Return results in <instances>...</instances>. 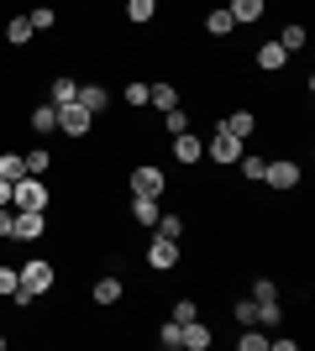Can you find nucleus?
<instances>
[{
    "instance_id": "obj_1",
    "label": "nucleus",
    "mask_w": 315,
    "mask_h": 351,
    "mask_svg": "<svg viewBox=\"0 0 315 351\" xmlns=\"http://www.w3.org/2000/svg\"><path fill=\"white\" fill-rule=\"evenodd\" d=\"M16 273H21V289L11 293V304H21V309H27L37 293H53V283H58V273H53L47 257H32V263H21Z\"/></svg>"
},
{
    "instance_id": "obj_2",
    "label": "nucleus",
    "mask_w": 315,
    "mask_h": 351,
    "mask_svg": "<svg viewBox=\"0 0 315 351\" xmlns=\"http://www.w3.org/2000/svg\"><path fill=\"white\" fill-rule=\"evenodd\" d=\"M47 205H53V184H47V178L21 173L11 184V210H47Z\"/></svg>"
},
{
    "instance_id": "obj_3",
    "label": "nucleus",
    "mask_w": 315,
    "mask_h": 351,
    "mask_svg": "<svg viewBox=\"0 0 315 351\" xmlns=\"http://www.w3.org/2000/svg\"><path fill=\"white\" fill-rule=\"evenodd\" d=\"M300 178H305V168H300L294 158H268V162H263V184H268V189H279V194L300 189Z\"/></svg>"
},
{
    "instance_id": "obj_4",
    "label": "nucleus",
    "mask_w": 315,
    "mask_h": 351,
    "mask_svg": "<svg viewBox=\"0 0 315 351\" xmlns=\"http://www.w3.org/2000/svg\"><path fill=\"white\" fill-rule=\"evenodd\" d=\"M242 152H247V142H242V136H231V132H221V126H215V136L205 142V158L215 162V168H237Z\"/></svg>"
},
{
    "instance_id": "obj_5",
    "label": "nucleus",
    "mask_w": 315,
    "mask_h": 351,
    "mask_svg": "<svg viewBox=\"0 0 315 351\" xmlns=\"http://www.w3.org/2000/svg\"><path fill=\"white\" fill-rule=\"evenodd\" d=\"M132 194L163 199V194H168V173H163V168H152V162H137V168H132Z\"/></svg>"
},
{
    "instance_id": "obj_6",
    "label": "nucleus",
    "mask_w": 315,
    "mask_h": 351,
    "mask_svg": "<svg viewBox=\"0 0 315 351\" xmlns=\"http://www.w3.org/2000/svg\"><path fill=\"white\" fill-rule=\"evenodd\" d=\"M168 152H174V162H184V168H200V162H205V142H200L195 132H174L168 136Z\"/></svg>"
},
{
    "instance_id": "obj_7",
    "label": "nucleus",
    "mask_w": 315,
    "mask_h": 351,
    "mask_svg": "<svg viewBox=\"0 0 315 351\" xmlns=\"http://www.w3.org/2000/svg\"><path fill=\"white\" fill-rule=\"evenodd\" d=\"M43 236H47V215H43V210H16L11 241H43Z\"/></svg>"
},
{
    "instance_id": "obj_8",
    "label": "nucleus",
    "mask_w": 315,
    "mask_h": 351,
    "mask_svg": "<svg viewBox=\"0 0 315 351\" xmlns=\"http://www.w3.org/2000/svg\"><path fill=\"white\" fill-rule=\"evenodd\" d=\"M90 126H95V116L84 110V105H58V132L63 136H90Z\"/></svg>"
},
{
    "instance_id": "obj_9",
    "label": "nucleus",
    "mask_w": 315,
    "mask_h": 351,
    "mask_svg": "<svg viewBox=\"0 0 315 351\" xmlns=\"http://www.w3.org/2000/svg\"><path fill=\"white\" fill-rule=\"evenodd\" d=\"M148 267H152V273H168V267H179V241H168V236H152V241H148Z\"/></svg>"
},
{
    "instance_id": "obj_10",
    "label": "nucleus",
    "mask_w": 315,
    "mask_h": 351,
    "mask_svg": "<svg viewBox=\"0 0 315 351\" xmlns=\"http://www.w3.org/2000/svg\"><path fill=\"white\" fill-rule=\"evenodd\" d=\"M226 11H231V21H237V27H257V21H263V11H268V0H226Z\"/></svg>"
},
{
    "instance_id": "obj_11",
    "label": "nucleus",
    "mask_w": 315,
    "mask_h": 351,
    "mask_svg": "<svg viewBox=\"0 0 315 351\" xmlns=\"http://www.w3.org/2000/svg\"><path fill=\"white\" fill-rule=\"evenodd\" d=\"M27 132H37V136H53L58 132V105H32V116H27Z\"/></svg>"
},
{
    "instance_id": "obj_12",
    "label": "nucleus",
    "mask_w": 315,
    "mask_h": 351,
    "mask_svg": "<svg viewBox=\"0 0 315 351\" xmlns=\"http://www.w3.org/2000/svg\"><path fill=\"white\" fill-rule=\"evenodd\" d=\"M210 336H215V330H210L205 320H189V325H179V351H205V346H210Z\"/></svg>"
},
{
    "instance_id": "obj_13",
    "label": "nucleus",
    "mask_w": 315,
    "mask_h": 351,
    "mask_svg": "<svg viewBox=\"0 0 315 351\" xmlns=\"http://www.w3.org/2000/svg\"><path fill=\"white\" fill-rule=\"evenodd\" d=\"M253 63H257V69H263V73H284V63H289V53H284V47H279V43H257V53H253Z\"/></svg>"
},
{
    "instance_id": "obj_14",
    "label": "nucleus",
    "mask_w": 315,
    "mask_h": 351,
    "mask_svg": "<svg viewBox=\"0 0 315 351\" xmlns=\"http://www.w3.org/2000/svg\"><path fill=\"white\" fill-rule=\"evenodd\" d=\"M121 293H126V289H121V278H116V273H105V278H95L90 299H95L100 309H110V304H121Z\"/></svg>"
},
{
    "instance_id": "obj_15",
    "label": "nucleus",
    "mask_w": 315,
    "mask_h": 351,
    "mask_svg": "<svg viewBox=\"0 0 315 351\" xmlns=\"http://www.w3.org/2000/svg\"><path fill=\"white\" fill-rule=\"evenodd\" d=\"M74 100L84 105L90 116H100L105 105H110V89H105V84H79V95H74Z\"/></svg>"
},
{
    "instance_id": "obj_16",
    "label": "nucleus",
    "mask_w": 315,
    "mask_h": 351,
    "mask_svg": "<svg viewBox=\"0 0 315 351\" xmlns=\"http://www.w3.org/2000/svg\"><path fill=\"white\" fill-rule=\"evenodd\" d=\"M221 132H231V136H242V142H247V136L257 132V116H253V110H231V116L221 121Z\"/></svg>"
},
{
    "instance_id": "obj_17",
    "label": "nucleus",
    "mask_w": 315,
    "mask_h": 351,
    "mask_svg": "<svg viewBox=\"0 0 315 351\" xmlns=\"http://www.w3.org/2000/svg\"><path fill=\"white\" fill-rule=\"evenodd\" d=\"M158 215H163V210H158V199L132 194V220H137V226H158Z\"/></svg>"
},
{
    "instance_id": "obj_18",
    "label": "nucleus",
    "mask_w": 315,
    "mask_h": 351,
    "mask_svg": "<svg viewBox=\"0 0 315 351\" xmlns=\"http://www.w3.org/2000/svg\"><path fill=\"white\" fill-rule=\"evenodd\" d=\"M32 37H37V32H32L27 16H11V21H5V43H11V47H27Z\"/></svg>"
},
{
    "instance_id": "obj_19",
    "label": "nucleus",
    "mask_w": 315,
    "mask_h": 351,
    "mask_svg": "<svg viewBox=\"0 0 315 351\" xmlns=\"http://www.w3.org/2000/svg\"><path fill=\"white\" fill-rule=\"evenodd\" d=\"M273 43L284 47V53H305V43H310V37H305V27H300V21H289V27L279 32V37H273Z\"/></svg>"
},
{
    "instance_id": "obj_20",
    "label": "nucleus",
    "mask_w": 315,
    "mask_h": 351,
    "mask_svg": "<svg viewBox=\"0 0 315 351\" xmlns=\"http://www.w3.org/2000/svg\"><path fill=\"white\" fill-rule=\"evenodd\" d=\"M205 32H210V37H221V43H226V37L237 32V21H231V11H226V5H221V11H210V16H205Z\"/></svg>"
},
{
    "instance_id": "obj_21",
    "label": "nucleus",
    "mask_w": 315,
    "mask_h": 351,
    "mask_svg": "<svg viewBox=\"0 0 315 351\" xmlns=\"http://www.w3.org/2000/svg\"><path fill=\"white\" fill-rule=\"evenodd\" d=\"M152 16H158V0H126V21L132 27H148Z\"/></svg>"
},
{
    "instance_id": "obj_22",
    "label": "nucleus",
    "mask_w": 315,
    "mask_h": 351,
    "mask_svg": "<svg viewBox=\"0 0 315 351\" xmlns=\"http://www.w3.org/2000/svg\"><path fill=\"white\" fill-rule=\"evenodd\" d=\"M168 320H174V325H189V320H200V304L189 299V293H179V299H174V309H168Z\"/></svg>"
},
{
    "instance_id": "obj_23",
    "label": "nucleus",
    "mask_w": 315,
    "mask_h": 351,
    "mask_svg": "<svg viewBox=\"0 0 315 351\" xmlns=\"http://www.w3.org/2000/svg\"><path fill=\"white\" fill-rule=\"evenodd\" d=\"M21 162H27V173L47 178V168H53V152H47V147H32V152H21Z\"/></svg>"
},
{
    "instance_id": "obj_24",
    "label": "nucleus",
    "mask_w": 315,
    "mask_h": 351,
    "mask_svg": "<svg viewBox=\"0 0 315 351\" xmlns=\"http://www.w3.org/2000/svg\"><path fill=\"white\" fill-rule=\"evenodd\" d=\"M148 105H158V110H174V105H179V89H174V84H148Z\"/></svg>"
},
{
    "instance_id": "obj_25",
    "label": "nucleus",
    "mask_w": 315,
    "mask_h": 351,
    "mask_svg": "<svg viewBox=\"0 0 315 351\" xmlns=\"http://www.w3.org/2000/svg\"><path fill=\"white\" fill-rule=\"evenodd\" d=\"M152 231L168 236V241H184V215H174V210H168V215H158V226H152Z\"/></svg>"
},
{
    "instance_id": "obj_26",
    "label": "nucleus",
    "mask_w": 315,
    "mask_h": 351,
    "mask_svg": "<svg viewBox=\"0 0 315 351\" xmlns=\"http://www.w3.org/2000/svg\"><path fill=\"white\" fill-rule=\"evenodd\" d=\"M21 173H27V162H21V152H0V178H5V184H16Z\"/></svg>"
},
{
    "instance_id": "obj_27",
    "label": "nucleus",
    "mask_w": 315,
    "mask_h": 351,
    "mask_svg": "<svg viewBox=\"0 0 315 351\" xmlns=\"http://www.w3.org/2000/svg\"><path fill=\"white\" fill-rule=\"evenodd\" d=\"M74 95H79V79H53V100L47 105H74Z\"/></svg>"
},
{
    "instance_id": "obj_28",
    "label": "nucleus",
    "mask_w": 315,
    "mask_h": 351,
    "mask_svg": "<svg viewBox=\"0 0 315 351\" xmlns=\"http://www.w3.org/2000/svg\"><path fill=\"white\" fill-rule=\"evenodd\" d=\"M263 162H268V158H257V152H242V158H237V168H242V178L263 184Z\"/></svg>"
},
{
    "instance_id": "obj_29",
    "label": "nucleus",
    "mask_w": 315,
    "mask_h": 351,
    "mask_svg": "<svg viewBox=\"0 0 315 351\" xmlns=\"http://www.w3.org/2000/svg\"><path fill=\"white\" fill-rule=\"evenodd\" d=\"M242 351H268V336L257 330V325H242V341H237Z\"/></svg>"
},
{
    "instance_id": "obj_30",
    "label": "nucleus",
    "mask_w": 315,
    "mask_h": 351,
    "mask_svg": "<svg viewBox=\"0 0 315 351\" xmlns=\"http://www.w3.org/2000/svg\"><path fill=\"white\" fill-rule=\"evenodd\" d=\"M231 320L237 325H257V299H237V304H231Z\"/></svg>"
},
{
    "instance_id": "obj_31",
    "label": "nucleus",
    "mask_w": 315,
    "mask_h": 351,
    "mask_svg": "<svg viewBox=\"0 0 315 351\" xmlns=\"http://www.w3.org/2000/svg\"><path fill=\"white\" fill-rule=\"evenodd\" d=\"M27 21H32V32H47V27H58V11H53V5H37Z\"/></svg>"
},
{
    "instance_id": "obj_32",
    "label": "nucleus",
    "mask_w": 315,
    "mask_h": 351,
    "mask_svg": "<svg viewBox=\"0 0 315 351\" xmlns=\"http://www.w3.org/2000/svg\"><path fill=\"white\" fill-rule=\"evenodd\" d=\"M121 100L132 105V110H142V105H148V84H142V79H132V84L121 89Z\"/></svg>"
},
{
    "instance_id": "obj_33",
    "label": "nucleus",
    "mask_w": 315,
    "mask_h": 351,
    "mask_svg": "<svg viewBox=\"0 0 315 351\" xmlns=\"http://www.w3.org/2000/svg\"><path fill=\"white\" fill-rule=\"evenodd\" d=\"M163 132H189V116H184V105H174V110H163Z\"/></svg>"
},
{
    "instance_id": "obj_34",
    "label": "nucleus",
    "mask_w": 315,
    "mask_h": 351,
    "mask_svg": "<svg viewBox=\"0 0 315 351\" xmlns=\"http://www.w3.org/2000/svg\"><path fill=\"white\" fill-rule=\"evenodd\" d=\"M16 289H21V273H16V267H0V299H11Z\"/></svg>"
},
{
    "instance_id": "obj_35",
    "label": "nucleus",
    "mask_w": 315,
    "mask_h": 351,
    "mask_svg": "<svg viewBox=\"0 0 315 351\" xmlns=\"http://www.w3.org/2000/svg\"><path fill=\"white\" fill-rule=\"evenodd\" d=\"M158 346H163V351H179V325H174V320L158 330Z\"/></svg>"
},
{
    "instance_id": "obj_36",
    "label": "nucleus",
    "mask_w": 315,
    "mask_h": 351,
    "mask_svg": "<svg viewBox=\"0 0 315 351\" xmlns=\"http://www.w3.org/2000/svg\"><path fill=\"white\" fill-rule=\"evenodd\" d=\"M253 299H257V304H263V299H279V283H273V278H257L253 283Z\"/></svg>"
},
{
    "instance_id": "obj_37",
    "label": "nucleus",
    "mask_w": 315,
    "mask_h": 351,
    "mask_svg": "<svg viewBox=\"0 0 315 351\" xmlns=\"http://www.w3.org/2000/svg\"><path fill=\"white\" fill-rule=\"evenodd\" d=\"M11 220H16V210H11V205H0V236H11Z\"/></svg>"
},
{
    "instance_id": "obj_38",
    "label": "nucleus",
    "mask_w": 315,
    "mask_h": 351,
    "mask_svg": "<svg viewBox=\"0 0 315 351\" xmlns=\"http://www.w3.org/2000/svg\"><path fill=\"white\" fill-rule=\"evenodd\" d=\"M0 205H11V184L5 178H0Z\"/></svg>"
},
{
    "instance_id": "obj_39",
    "label": "nucleus",
    "mask_w": 315,
    "mask_h": 351,
    "mask_svg": "<svg viewBox=\"0 0 315 351\" xmlns=\"http://www.w3.org/2000/svg\"><path fill=\"white\" fill-rule=\"evenodd\" d=\"M0 351H5V330H0Z\"/></svg>"
}]
</instances>
